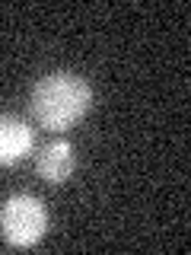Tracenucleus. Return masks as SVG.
I'll use <instances>...</instances> for the list:
<instances>
[{
	"mask_svg": "<svg viewBox=\"0 0 191 255\" xmlns=\"http://www.w3.org/2000/svg\"><path fill=\"white\" fill-rule=\"evenodd\" d=\"M48 230V211L35 195H10L0 207V236L13 249H29Z\"/></svg>",
	"mask_w": 191,
	"mask_h": 255,
	"instance_id": "f03ea898",
	"label": "nucleus"
},
{
	"mask_svg": "<svg viewBox=\"0 0 191 255\" xmlns=\"http://www.w3.org/2000/svg\"><path fill=\"white\" fill-rule=\"evenodd\" d=\"M90 102H93L90 83L80 74L58 70V74H48L32 86L29 109L32 118L48 131H70L77 122H83V115L90 112Z\"/></svg>",
	"mask_w": 191,
	"mask_h": 255,
	"instance_id": "f257e3e1",
	"label": "nucleus"
},
{
	"mask_svg": "<svg viewBox=\"0 0 191 255\" xmlns=\"http://www.w3.org/2000/svg\"><path fill=\"white\" fill-rule=\"evenodd\" d=\"M35 169L45 182L51 185H61V182L70 179V172L77 169V150L70 140H54V143H45L35 156Z\"/></svg>",
	"mask_w": 191,
	"mask_h": 255,
	"instance_id": "20e7f679",
	"label": "nucleus"
},
{
	"mask_svg": "<svg viewBox=\"0 0 191 255\" xmlns=\"http://www.w3.org/2000/svg\"><path fill=\"white\" fill-rule=\"evenodd\" d=\"M35 134L26 118L19 115H0V166H16L32 153Z\"/></svg>",
	"mask_w": 191,
	"mask_h": 255,
	"instance_id": "7ed1b4c3",
	"label": "nucleus"
}]
</instances>
